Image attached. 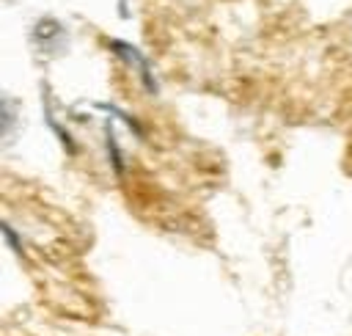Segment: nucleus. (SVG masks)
I'll use <instances>...</instances> for the list:
<instances>
[]
</instances>
